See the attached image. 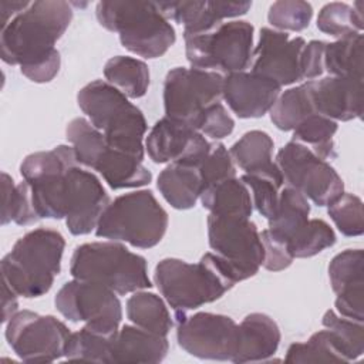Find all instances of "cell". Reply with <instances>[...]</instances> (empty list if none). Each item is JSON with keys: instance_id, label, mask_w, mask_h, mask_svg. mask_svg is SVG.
<instances>
[{"instance_id": "6da1fadb", "label": "cell", "mask_w": 364, "mask_h": 364, "mask_svg": "<svg viewBox=\"0 0 364 364\" xmlns=\"http://www.w3.org/2000/svg\"><path fill=\"white\" fill-rule=\"evenodd\" d=\"M73 18L70 3L40 0L30 4L1 24V60L20 65L33 82H48L60 70V53L54 47Z\"/></svg>"}, {"instance_id": "7a4b0ae2", "label": "cell", "mask_w": 364, "mask_h": 364, "mask_svg": "<svg viewBox=\"0 0 364 364\" xmlns=\"http://www.w3.org/2000/svg\"><path fill=\"white\" fill-rule=\"evenodd\" d=\"M154 279L175 314L212 303L237 283L230 266L216 253H205L198 263L162 259L155 267Z\"/></svg>"}, {"instance_id": "3957f363", "label": "cell", "mask_w": 364, "mask_h": 364, "mask_svg": "<svg viewBox=\"0 0 364 364\" xmlns=\"http://www.w3.org/2000/svg\"><path fill=\"white\" fill-rule=\"evenodd\" d=\"M64 236L48 228L27 232L1 259L3 283L26 299L46 294L61 270Z\"/></svg>"}, {"instance_id": "277c9868", "label": "cell", "mask_w": 364, "mask_h": 364, "mask_svg": "<svg viewBox=\"0 0 364 364\" xmlns=\"http://www.w3.org/2000/svg\"><path fill=\"white\" fill-rule=\"evenodd\" d=\"M77 102L111 148L144 159L142 141L148 125L142 111L127 95L114 85L95 80L78 91Z\"/></svg>"}, {"instance_id": "5b68a950", "label": "cell", "mask_w": 364, "mask_h": 364, "mask_svg": "<svg viewBox=\"0 0 364 364\" xmlns=\"http://www.w3.org/2000/svg\"><path fill=\"white\" fill-rule=\"evenodd\" d=\"M98 23L118 33L121 44L144 58L164 55L176 41L169 20L152 1H100L95 7Z\"/></svg>"}, {"instance_id": "8992f818", "label": "cell", "mask_w": 364, "mask_h": 364, "mask_svg": "<svg viewBox=\"0 0 364 364\" xmlns=\"http://www.w3.org/2000/svg\"><path fill=\"white\" fill-rule=\"evenodd\" d=\"M168 213L151 191H135L115 198L104 209L95 235L98 237L127 242L134 247L156 246L168 228Z\"/></svg>"}, {"instance_id": "52a82bcc", "label": "cell", "mask_w": 364, "mask_h": 364, "mask_svg": "<svg viewBox=\"0 0 364 364\" xmlns=\"http://www.w3.org/2000/svg\"><path fill=\"white\" fill-rule=\"evenodd\" d=\"M70 273L74 279L101 283L118 294L152 286L145 257L115 240L77 246L71 256Z\"/></svg>"}, {"instance_id": "ba28073f", "label": "cell", "mask_w": 364, "mask_h": 364, "mask_svg": "<svg viewBox=\"0 0 364 364\" xmlns=\"http://www.w3.org/2000/svg\"><path fill=\"white\" fill-rule=\"evenodd\" d=\"M183 38L185 54L193 68L230 74L245 71L253 58V26L243 20L222 23Z\"/></svg>"}, {"instance_id": "9c48e42d", "label": "cell", "mask_w": 364, "mask_h": 364, "mask_svg": "<svg viewBox=\"0 0 364 364\" xmlns=\"http://www.w3.org/2000/svg\"><path fill=\"white\" fill-rule=\"evenodd\" d=\"M223 75L199 68H172L164 82L165 117L199 131L206 111L220 102Z\"/></svg>"}, {"instance_id": "30bf717a", "label": "cell", "mask_w": 364, "mask_h": 364, "mask_svg": "<svg viewBox=\"0 0 364 364\" xmlns=\"http://www.w3.org/2000/svg\"><path fill=\"white\" fill-rule=\"evenodd\" d=\"M276 164L287 186L294 188L317 206H328L344 193L336 169L307 146L289 141L276 155Z\"/></svg>"}, {"instance_id": "8fae6325", "label": "cell", "mask_w": 364, "mask_h": 364, "mask_svg": "<svg viewBox=\"0 0 364 364\" xmlns=\"http://www.w3.org/2000/svg\"><path fill=\"white\" fill-rule=\"evenodd\" d=\"M57 310L70 321H84L85 327L114 336L122 318V307L115 291L90 280L67 282L55 294Z\"/></svg>"}, {"instance_id": "7c38bea8", "label": "cell", "mask_w": 364, "mask_h": 364, "mask_svg": "<svg viewBox=\"0 0 364 364\" xmlns=\"http://www.w3.org/2000/svg\"><path fill=\"white\" fill-rule=\"evenodd\" d=\"M209 246L233 270L237 282L257 273L263 264L264 249L257 226L250 218L208 216Z\"/></svg>"}, {"instance_id": "4fadbf2b", "label": "cell", "mask_w": 364, "mask_h": 364, "mask_svg": "<svg viewBox=\"0 0 364 364\" xmlns=\"http://www.w3.org/2000/svg\"><path fill=\"white\" fill-rule=\"evenodd\" d=\"M71 331L54 316L21 310L6 326V340L24 363H53L65 354Z\"/></svg>"}, {"instance_id": "5bb4252c", "label": "cell", "mask_w": 364, "mask_h": 364, "mask_svg": "<svg viewBox=\"0 0 364 364\" xmlns=\"http://www.w3.org/2000/svg\"><path fill=\"white\" fill-rule=\"evenodd\" d=\"M175 317L176 340L183 351L202 360L232 361L237 341V324L233 318L208 311L192 316L181 313Z\"/></svg>"}, {"instance_id": "9a60e30c", "label": "cell", "mask_w": 364, "mask_h": 364, "mask_svg": "<svg viewBox=\"0 0 364 364\" xmlns=\"http://www.w3.org/2000/svg\"><path fill=\"white\" fill-rule=\"evenodd\" d=\"M304 46L303 37L290 38L284 31L263 27L253 51L252 73L269 78L280 87L300 81Z\"/></svg>"}, {"instance_id": "2e32d148", "label": "cell", "mask_w": 364, "mask_h": 364, "mask_svg": "<svg viewBox=\"0 0 364 364\" xmlns=\"http://www.w3.org/2000/svg\"><path fill=\"white\" fill-rule=\"evenodd\" d=\"M146 152L155 164L199 165L210 149V142L192 127L164 117L146 136Z\"/></svg>"}, {"instance_id": "e0dca14e", "label": "cell", "mask_w": 364, "mask_h": 364, "mask_svg": "<svg viewBox=\"0 0 364 364\" xmlns=\"http://www.w3.org/2000/svg\"><path fill=\"white\" fill-rule=\"evenodd\" d=\"M109 203L101 181L91 172L74 166L71 171V191L67 203L65 223L71 235H87L97 223Z\"/></svg>"}, {"instance_id": "ac0fdd59", "label": "cell", "mask_w": 364, "mask_h": 364, "mask_svg": "<svg viewBox=\"0 0 364 364\" xmlns=\"http://www.w3.org/2000/svg\"><path fill=\"white\" fill-rule=\"evenodd\" d=\"M280 85L255 73L237 71L223 77L222 97L239 118H260L274 105Z\"/></svg>"}, {"instance_id": "d6986e66", "label": "cell", "mask_w": 364, "mask_h": 364, "mask_svg": "<svg viewBox=\"0 0 364 364\" xmlns=\"http://www.w3.org/2000/svg\"><path fill=\"white\" fill-rule=\"evenodd\" d=\"M317 114L333 121H350L363 114V78L328 75L307 81Z\"/></svg>"}, {"instance_id": "ffe728a7", "label": "cell", "mask_w": 364, "mask_h": 364, "mask_svg": "<svg viewBox=\"0 0 364 364\" xmlns=\"http://www.w3.org/2000/svg\"><path fill=\"white\" fill-rule=\"evenodd\" d=\"M168 20L183 26V37L200 34L223 23L225 18L243 16L252 7L250 1H159L156 3Z\"/></svg>"}, {"instance_id": "44dd1931", "label": "cell", "mask_w": 364, "mask_h": 364, "mask_svg": "<svg viewBox=\"0 0 364 364\" xmlns=\"http://www.w3.org/2000/svg\"><path fill=\"white\" fill-rule=\"evenodd\" d=\"M277 323L264 313H250L237 324V341L232 363H257L269 360L279 348Z\"/></svg>"}, {"instance_id": "7402d4cb", "label": "cell", "mask_w": 364, "mask_h": 364, "mask_svg": "<svg viewBox=\"0 0 364 364\" xmlns=\"http://www.w3.org/2000/svg\"><path fill=\"white\" fill-rule=\"evenodd\" d=\"M166 336L125 324L115 334L111 346V363H161L168 354Z\"/></svg>"}, {"instance_id": "603a6c76", "label": "cell", "mask_w": 364, "mask_h": 364, "mask_svg": "<svg viewBox=\"0 0 364 364\" xmlns=\"http://www.w3.org/2000/svg\"><path fill=\"white\" fill-rule=\"evenodd\" d=\"M90 169L101 173L112 189L144 186L152 179V173L142 165L141 159L114 149L108 144L101 148Z\"/></svg>"}, {"instance_id": "cb8c5ba5", "label": "cell", "mask_w": 364, "mask_h": 364, "mask_svg": "<svg viewBox=\"0 0 364 364\" xmlns=\"http://www.w3.org/2000/svg\"><path fill=\"white\" fill-rule=\"evenodd\" d=\"M273 139L264 131L253 129L242 135L229 149L233 164L245 173L263 175L283 181V175L276 162H273Z\"/></svg>"}, {"instance_id": "d4e9b609", "label": "cell", "mask_w": 364, "mask_h": 364, "mask_svg": "<svg viewBox=\"0 0 364 364\" xmlns=\"http://www.w3.org/2000/svg\"><path fill=\"white\" fill-rule=\"evenodd\" d=\"M156 186L164 199L175 209L195 206L202 193V181L196 165L171 164L158 176Z\"/></svg>"}, {"instance_id": "484cf974", "label": "cell", "mask_w": 364, "mask_h": 364, "mask_svg": "<svg viewBox=\"0 0 364 364\" xmlns=\"http://www.w3.org/2000/svg\"><path fill=\"white\" fill-rule=\"evenodd\" d=\"M199 199L212 215L250 218L253 212L250 191L236 176L209 185L202 191Z\"/></svg>"}, {"instance_id": "4316f807", "label": "cell", "mask_w": 364, "mask_h": 364, "mask_svg": "<svg viewBox=\"0 0 364 364\" xmlns=\"http://www.w3.org/2000/svg\"><path fill=\"white\" fill-rule=\"evenodd\" d=\"M310 205L307 198L291 186H284L279 193V202L274 215L267 219V232L279 242L287 246V242L307 223Z\"/></svg>"}, {"instance_id": "83f0119b", "label": "cell", "mask_w": 364, "mask_h": 364, "mask_svg": "<svg viewBox=\"0 0 364 364\" xmlns=\"http://www.w3.org/2000/svg\"><path fill=\"white\" fill-rule=\"evenodd\" d=\"M104 77L108 84L118 88L128 98H141L149 87L148 65L128 55L109 58L104 65Z\"/></svg>"}, {"instance_id": "f1b7e54d", "label": "cell", "mask_w": 364, "mask_h": 364, "mask_svg": "<svg viewBox=\"0 0 364 364\" xmlns=\"http://www.w3.org/2000/svg\"><path fill=\"white\" fill-rule=\"evenodd\" d=\"M127 317L136 327L159 336H166L173 326L164 300L149 291L138 290L127 300Z\"/></svg>"}, {"instance_id": "f546056e", "label": "cell", "mask_w": 364, "mask_h": 364, "mask_svg": "<svg viewBox=\"0 0 364 364\" xmlns=\"http://www.w3.org/2000/svg\"><path fill=\"white\" fill-rule=\"evenodd\" d=\"M363 34H351L326 44L324 71L336 77L363 78Z\"/></svg>"}, {"instance_id": "4dcf8cb0", "label": "cell", "mask_w": 364, "mask_h": 364, "mask_svg": "<svg viewBox=\"0 0 364 364\" xmlns=\"http://www.w3.org/2000/svg\"><path fill=\"white\" fill-rule=\"evenodd\" d=\"M269 112L272 122L282 131H293L306 118L317 114L311 102L309 84L304 82L286 90L279 95Z\"/></svg>"}, {"instance_id": "1f68e13d", "label": "cell", "mask_w": 364, "mask_h": 364, "mask_svg": "<svg viewBox=\"0 0 364 364\" xmlns=\"http://www.w3.org/2000/svg\"><path fill=\"white\" fill-rule=\"evenodd\" d=\"M286 363H348L336 334L326 328L314 333L306 343H293Z\"/></svg>"}, {"instance_id": "d6a6232c", "label": "cell", "mask_w": 364, "mask_h": 364, "mask_svg": "<svg viewBox=\"0 0 364 364\" xmlns=\"http://www.w3.org/2000/svg\"><path fill=\"white\" fill-rule=\"evenodd\" d=\"M337 128L336 121L320 114H313L293 129L291 141L307 146L324 161L331 159L336 156L333 136Z\"/></svg>"}, {"instance_id": "836d02e7", "label": "cell", "mask_w": 364, "mask_h": 364, "mask_svg": "<svg viewBox=\"0 0 364 364\" xmlns=\"http://www.w3.org/2000/svg\"><path fill=\"white\" fill-rule=\"evenodd\" d=\"M1 191H3V206H1V225L14 222L20 226L31 225L38 219L30 198V189L26 181L18 185L14 183L10 175L1 173Z\"/></svg>"}, {"instance_id": "e575fe53", "label": "cell", "mask_w": 364, "mask_h": 364, "mask_svg": "<svg viewBox=\"0 0 364 364\" xmlns=\"http://www.w3.org/2000/svg\"><path fill=\"white\" fill-rule=\"evenodd\" d=\"M114 336L94 331L88 327L71 333L65 346L64 357L68 361L111 363V346Z\"/></svg>"}, {"instance_id": "d590c367", "label": "cell", "mask_w": 364, "mask_h": 364, "mask_svg": "<svg viewBox=\"0 0 364 364\" xmlns=\"http://www.w3.org/2000/svg\"><path fill=\"white\" fill-rule=\"evenodd\" d=\"M354 6L334 1L321 7L317 16V28L328 36L343 38L351 34H360L364 27L363 11Z\"/></svg>"}, {"instance_id": "8d00e7d4", "label": "cell", "mask_w": 364, "mask_h": 364, "mask_svg": "<svg viewBox=\"0 0 364 364\" xmlns=\"http://www.w3.org/2000/svg\"><path fill=\"white\" fill-rule=\"evenodd\" d=\"M328 277L336 294L364 289V259L361 249H347L328 264Z\"/></svg>"}, {"instance_id": "74e56055", "label": "cell", "mask_w": 364, "mask_h": 364, "mask_svg": "<svg viewBox=\"0 0 364 364\" xmlns=\"http://www.w3.org/2000/svg\"><path fill=\"white\" fill-rule=\"evenodd\" d=\"M336 243L333 228L323 219H309L307 223L287 242V250L293 259H304L318 255Z\"/></svg>"}, {"instance_id": "f35d334b", "label": "cell", "mask_w": 364, "mask_h": 364, "mask_svg": "<svg viewBox=\"0 0 364 364\" xmlns=\"http://www.w3.org/2000/svg\"><path fill=\"white\" fill-rule=\"evenodd\" d=\"M323 326L336 334L348 363L363 355L364 353L363 321H355V320L338 316L333 310H327L323 316Z\"/></svg>"}, {"instance_id": "ab89813d", "label": "cell", "mask_w": 364, "mask_h": 364, "mask_svg": "<svg viewBox=\"0 0 364 364\" xmlns=\"http://www.w3.org/2000/svg\"><path fill=\"white\" fill-rule=\"evenodd\" d=\"M338 232L344 236H360L364 232L363 200L353 193H343L327 209Z\"/></svg>"}, {"instance_id": "60d3db41", "label": "cell", "mask_w": 364, "mask_h": 364, "mask_svg": "<svg viewBox=\"0 0 364 364\" xmlns=\"http://www.w3.org/2000/svg\"><path fill=\"white\" fill-rule=\"evenodd\" d=\"M313 17V7L301 0H280L274 1L267 13L269 23L286 31H301L309 27Z\"/></svg>"}, {"instance_id": "b9f144b4", "label": "cell", "mask_w": 364, "mask_h": 364, "mask_svg": "<svg viewBox=\"0 0 364 364\" xmlns=\"http://www.w3.org/2000/svg\"><path fill=\"white\" fill-rule=\"evenodd\" d=\"M198 169L202 181V191L209 185L236 176L232 156L226 146L220 142L210 144V149L198 165Z\"/></svg>"}, {"instance_id": "7bdbcfd3", "label": "cell", "mask_w": 364, "mask_h": 364, "mask_svg": "<svg viewBox=\"0 0 364 364\" xmlns=\"http://www.w3.org/2000/svg\"><path fill=\"white\" fill-rule=\"evenodd\" d=\"M240 179L245 182V185L250 191L253 206L257 209V212L262 216H264L266 219H270L276 212L279 193H280L279 189L284 182L270 176L249 175V173H245Z\"/></svg>"}, {"instance_id": "ee69618b", "label": "cell", "mask_w": 364, "mask_h": 364, "mask_svg": "<svg viewBox=\"0 0 364 364\" xmlns=\"http://www.w3.org/2000/svg\"><path fill=\"white\" fill-rule=\"evenodd\" d=\"M233 128H235L233 118L229 115L226 108L220 102H218L206 111L200 122L199 132L210 136L212 139H222L230 135Z\"/></svg>"}, {"instance_id": "f6af8a7d", "label": "cell", "mask_w": 364, "mask_h": 364, "mask_svg": "<svg viewBox=\"0 0 364 364\" xmlns=\"http://www.w3.org/2000/svg\"><path fill=\"white\" fill-rule=\"evenodd\" d=\"M260 239L263 243V249H264V257H263V266L264 269L270 270V272H280L287 269L291 262L293 257L287 250V246L279 240H276L269 232L267 229H264L260 233Z\"/></svg>"}, {"instance_id": "bcb514c9", "label": "cell", "mask_w": 364, "mask_h": 364, "mask_svg": "<svg viewBox=\"0 0 364 364\" xmlns=\"http://www.w3.org/2000/svg\"><path fill=\"white\" fill-rule=\"evenodd\" d=\"M326 44L321 40L306 43L301 54V80L313 81L324 73V50Z\"/></svg>"}, {"instance_id": "7dc6e473", "label": "cell", "mask_w": 364, "mask_h": 364, "mask_svg": "<svg viewBox=\"0 0 364 364\" xmlns=\"http://www.w3.org/2000/svg\"><path fill=\"white\" fill-rule=\"evenodd\" d=\"M3 314H1V320L3 323H7L13 314L17 313V307H18V303H17V294L6 284L3 283Z\"/></svg>"}]
</instances>
